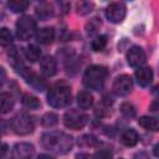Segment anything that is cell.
<instances>
[{
	"label": "cell",
	"mask_w": 159,
	"mask_h": 159,
	"mask_svg": "<svg viewBox=\"0 0 159 159\" xmlns=\"http://www.w3.org/2000/svg\"><path fill=\"white\" fill-rule=\"evenodd\" d=\"M41 143L43 148L55 154H66L72 149L73 139L63 132H47L42 134Z\"/></svg>",
	"instance_id": "cell-1"
},
{
	"label": "cell",
	"mask_w": 159,
	"mask_h": 159,
	"mask_svg": "<svg viewBox=\"0 0 159 159\" xmlns=\"http://www.w3.org/2000/svg\"><path fill=\"white\" fill-rule=\"evenodd\" d=\"M47 102L53 108H63L71 103V88L66 83L53 84L47 93Z\"/></svg>",
	"instance_id": "cell-2"
},
{
	"label": "cell",
	"mask_w": 159,
	"mask_h": 159,
	"mask_svg": "<svg viewBox=\"0 0 159 159\" xmlns=\"http://www.w3.org/2000/svg\"><path fill=\"white\" fill-rule=\"evenodd\" d=\"M108 72L104 66H99V65L89 66L83 73V84L88 89L99 91L104 84Z\"/></svg>",
	"instance_id": "cell-3"
},
{
	"label": "cell",
	"mask_w": 159,
	"mask_h": 159,
	"mask_svg": "<svg viewBox=\"0 0 159 159\" xmlns=\"http://www.w3.org/2000/svg\"><path fill=\"white\" fill-rule=\"evenodd\" d=\"M36 31H37L36 21L31 16L24 15L17 20V22H16V35L20 40H22V41L30 40L36 34Z\"/></svg>",
	"instance_id": "cell-4"
},
{
	"label": "cell",
	"mask_w": 159,
	"mask_h": 159,
	"mask_svg": "<svg viewBox=\"0 0 159 159\" xmlns=\"http://www.w3.org/2000/svg\"><path fill=\"white\" fill-rule=\"evenodd\" d=\"M10 125H11V129L19 135L30 134L34 132V128H35V124H34V120L31 119V117L27 114H24V113L15 116L11 119Z\"/></svg>",
	"instance_id": "cell-5"
},
{
	"label": "cell",
	"mask_w": 159,
	"mask_h": 159,
	"mask_svg": "<svg viewBox=\"0 0 159 159\" xmlns=\"http://www.w3.org/2000/svg\"><path fill=\"white\" fill-rule=\"evenodd\" d=\"M88 122V116L78 109H71L67 111L63 116V123L67 128L78 130L83 128Z\"/></svg>",
	"instance_id": "cell-6"
},
{
	"label": "cell",
	"mask_w": 159,
	"mask_h": 159,
	"mask_svg": "<svg viewBox=\"0 0 159 159\" xmlns=\"http://www.w3.org/2000/svg\"><path fill=\"white\" fill-rule=\"evenodd\" d=\"M125 12H127V7L124 2H120V1L112 2L106 7V16L113 24L122 22L125 17Z\"/></svg>",
	"instance_id": "cell-7"
},
{
	"label": "cell",
	"mask_w": 159,
	"mask_h": 159,
	"mask_svg": "<svg viewBox=\"0 0 159 159\" xmlns=\"http://www.w3.org/2000/svg\"><path fill=\"white\" fill-rule=\"evenodd\" d=\"M17 71L20 72V75L24 77V80H25L34 89L41 92V91H43V89L46 88V82H45L37 73H35L31 68H27V67L22 66V67L19 68Z\"/></svg>",
	"instance_id": "cell-8"
},
{
	"label": "cell",
	"mask_w": 159,
	"mask_h": 159,
	"mask_svg": "<svg viewBox=\"0 0 159 159\" xmlns=\"http://www.w3.org/2000/svg\"><path fill=\"white\" fill-rule=\"evenodd\" d=\"M133 89V81L128 75L118 76L113 82V92L117 96H127Z\"/></svg>",
	"instance_id": "cell-9"
},
{
	"label": "cell",
	"mask_w": 159,
	"mask_h": 159,
	"mask_svg": "<svg viewBox=\"0 0 159 159\" xmlns=\"http://www.w3.org/2000/svg\"><path fill=\"white\" fill-rule=\"evenodd\" d=\"M145 53L139 46H133L127 52V62L132 67H142L145 63Z\"/></svg>",
	"instance_id": "cell-10"
},
{
	"label": "cell",
	"mask_w": 159,
	"mask_h": 159,
	"mask_svg": "<svg viewBox=\"0 0 159 159\" xmlns=\"http://www.w3.org/2000/svg\"><path fill=\"white\" fill-rule=\"evenodd\" d=\"M34 145L30 143H17L12 148V159H31Z\"/></svg>",
	"instance_id": "cell-11"
},
{
	"label": "cell",
	"mask_w": 159,
	"mask_h": 159,
	"mask_svg": "<svg viewBox=\"0 0 159 159\" xmlns=\"http://www.w3.org/2000/svg\"><path fill=\"white\" fill-rule=\"evenodd\" d=\"M40 68H41V72L45 76H47V77L53 76L57 71V63H56V60L53 58V56L45 55L40 60Z\"/></svg>",
	"instance_id": "cell-12"
},
{
	"label": "cell",
	"mask_w": 159,
	"mask_h": 159,
	"mask_svg": "<svg viewBox=\"0 0 159 159\" xmlns=\"http://www.w3.org/2000/svg\"><path fill=\"white\" fill-rule=\"evenodd\" d=\"M135 78L139 86L142 87H148L152 81H153V71L150 67H138L135 71Z\"/></svg>",
	"instance_id": "cell-13"
},
{
	"label": "cell",
	"mask_w": 159,
	"mask_h": 159,
	"mask_svg": "<svg viewBox=\"0 0 159 159\" xmlns=\"http://www.w3.org/2000/svg\"><path fill=\"white\" fill-rule=\"evenodd\" d=\"M36 41L42 43V45H47L51 43L55 39V30L52 27H42L40 30L36 31Z\"/></svg>",
	"instance_id": "cell-14"
},
{
	"label": "cell",
	"mask_w": 159,
	"mask_h": 159,
	"mask_svg": "<svg viewBox=\"0 0 159 159\" xmlns=\"http://www.w3.org/2000/svg\"><path fill=\"white\" fill-rule=\"evenodd\" d=\"M138 140H139V135H138V133H137L134 129H132V128L125 129V130L122 133V135H120V142H122V144L125 145V147H134V145L138 143Z\"/></svg>",
	"instance_id": "cell-15"
},
{
	"label": "cell",
	"mask_w": 159,
	"mask_h": 159,
	"mask_svg": "<svg viewBox=\"0 0 159 159\" xmlns=\"http://www.w3.org/2000/svg\"><path fill=\"white\" fill-rule=\"evenodd\" d=\"M14 108V97L7 93H0V113H7Z\"/></svg>",
	"instance_id": "cell-16"
},
{
	"label": "cell",
	"mask_w": 159,
	"mask_h": 159,
	"mask_svg": "<svg viewBox=\"0 0 159 159\" xmlns=\"http://www.w3.org/2000/svg\"><path fill=\"white\" fill-rule=\"evenodd\" d=\"M77 103L80 108L87 109L93 104V96L89 91H81L77 94Z\"/></svg>",
	"instance_id": "cell-17"
},
{
	"label": "cell",
	"mask_w": 159,
	"mask_h": 159,
	"mask_svg": "<svg viewBox=\"0 0 159 159\" xmlns=\"http://www.w3.org/2000/svg\"><path fill=\"white\" fill-rule=\"evenodd\" d=\"M138 124L140 127H143L144 129L148 130H157L159 128V122L157 118L154 117H149V116H143L138 119Z\"/></svg>",
	"instance_id": "cell-18"
},
{
	"label": "cell",
	"mask_w": 159,
	"mask_h": 159,
	"mask_svg": "<svg viewBox=\"0 0 159 159\" xmlns=\"http://www.w3.org/2000/svg\"><path fill=\"white\" fill-rule=\"evenodd\" d=\"M25 57L27 61L30 62H36L40 56H41V50L36 46V45H29L26 48H25V52H24Z\"/></svg>",
	"instance_id": "cell-19"
},
{
	"label": "cell",
	"mask_w": 159,
	"mask_h": 159,
	"mask_svg": "<svg viewBox=\"0 0 159 159\" xmlns=\"http://www.w3.org/2000/svg\"><path fill=\"white\" fill-rule=\"evenodd\" d=\"M36 15L40 17V19H42V20H46V19H48L50 16H52V14H53V9H52V6L50 5V4H47V2H42V4H40L37 7H36Z\"/></svg>",
	"instance_id": "cell-20"
},
{
	"label": "cell",
	"mask_w": 159,
	"mask_h": 159,
	"mask_svg": "<svg viewBox=\"0 0 159 159\" xmlns=\"http://www.w3.org/2000/svg\"><path fill=\"white\" fill-rule=\"evenodd\" d=\"M30 2L26 0H10L7 1V6L14 12H22L29 7Z\"/></svg>",
	"instance_id": "cell-21"
},
{
	"label": "cell",
	"mask_w": 159,
	"mask_h": 159,
	"mask_svg": "<svg viewBox=\"0 0 159 159\" xmlns=\"http://www.w3.org/2000/svg\"><path fill=\"white\" fill-rule=\"evenodd\" d=\"M22 103H24L25 107H27L30 109H37L41 106L40 99L37 97L32 96V94H29V93H26V94L22 96Z\"/></svg>",
	"instance_id": "cell-22"
},
{
	"label": "cell",
	"mask_w": 159,
	"mask_h": 159,
	"mask_svg": "<svg viewBox=\"0 0 159 159\" xmlns=\"http://www.w3.org/2000/svg\"><path fill=\"white\" fill-rule=\"evenodd\" d=\"M107 46V36L106 35H98L94 37V40H92L91 47L93 51H102L104 50V47Z\"/></svg>",
	"instance_id": "cell-23"
},
{
	"label": "cell",
	"mask_w": 159,
	"mask_h": 159,
	"mask_svg": "<svg viewBox=\"0 0 159 159\" xmlns=\"http://www.w3.org/2000/svg\"><path fill=\"white\" fill-rule=\"evenodd\" d=\"M12 42V35L7 27L0 29V45L1 46H9Z\"/></svg>",
	"instance_id": "cell-24"
},
{
	"label": "cell",
	"mask_w": 159,
	"mask_h": 159,
	"mask_svg": "<svg viewBox=\"0 0 159 159\" xmlns=\"http://www.w3.org/2000/svg\"><path fill=\"white\" fill-rule=\"evenodd\" d=\"M57 120H58V117L52 112L45 113L42 116V118H41V123H42L43 127H52V125H55L57 123Z\"/></svg>",
	"instance_id": "cell-25"
},
{
	"label": "cell",
	"mask_w": 159,
	"mask_h": 159,
	"mask_svg": "<svg viewBox=\"0 0 159 159\" xmlns=\"http://www.w3.org/2000/svg\"><path fill=\"white\" fill-rule=\"evenodd\" d=\"M99 27H101V19L93 17L92 20H89V22H87L86 31L88 35H93L97 32V30H99Z\"/></svg>",
	"instance_id": "cell-26"
},
{
	"label": "cell",
	"mask_w": 159,
	"mask_h": 159,
	"mask_svg": "<svg viewBox=\"0 0 159 159\" xmlns=\"http://www.w3.org/2000/svg\"><path fill=\"white\" fill-rule=\"evenodd\" d=\"M120 112H122L123 116H125L128 118H132V117L135 116V108L129 102H124V103L120 104Z\"/></svg>",
	"instance_id": "cell-27"
},
{
	"label": "cell",
	"mask_w": 159,
	"mask_h": 159,
	"mask_svg": "<svg viewBox=\"0 0 159 159\" xmlns=\"http://www.w3.org/2000/svg\"><path fill=\"white\" fill-rule=\"evenodd\" d=\"M76 7H77V12L80 15H86V14H88V12L92 11L93 4L92 2H88V1H80V2H77Z\"/></svg>",
	"instance_id": "cell-28"
},
{
	"label": "cell",
	"mask_w": 159,
	"mask_h": 159,
	"mask_svg": "<svg viewBox=\"0 0 159 159\" xmlns=\"http://www.w3.org/2000/svg\"><path fill=\"white\" fill-rule=\"evenodd\" d=\"M78 143L81 144V145H86V147H92V145H96L97 144V139L93 137V135H89V134H86V135H83L80 140H78Z\"/></svg>",
	"instance_id": "cell-29"
},
{
	"label": "cell",
	"mask_w": 159,
	"mask_h": 159,
	"mask_svg": "<svg viewBox=\"0 0 159 159\" xmlns=\"http://www.w3.org/2000/svg\"><path fill=\"white\" fill-rule=\"evenodd\" d=\"M94 159H112V154L108 150H99L94 154Z\"/></svg>",
	"instance_id": "cell-30"
},
{
	"label": "cell",
	"mask_w": 159,
	"mask_h": 159,
	"mask_svg": "<svg viewBox=\"0 0 159 159\" xmlns=\"http://www.w3.org/2000/svg\"><path fill=\"white\" fill-rule=\"evenodd\" d=\"M7 153V145L2 142H0V158H2Z\"/></svg>",
	"instance_id": "cell-31"
},
{
	"label": "cell",
	"mask_w": 159,
	"mask_h": 159,
	"mask_svg": "<svg viewBox=\"0 0 159 159\" xmlns=\"http://www.w3.org/2000/svg\"><path fill=\"white\" fill-rule=\"evenodd\" d=\"M5 80H6V71L2 67H0V86L4 84Z\"/></svg>",
	"instance_id": "cell-32"
},
{
	"label": "cell",
	"mask_w": 159,
	"mask_h": 159,
	"mask_svg": "<svg viewBox=\"0 0 159 159\" xmlns=\"http://www.w3.org/2000/svg\"><path fill=\"white\" fill-rule=\"evenodd\" d=\"M76 159H93L92 155L87 154V153H80L76 155Z\"/></svg>",
	"instance_id": "cell-33"
},
{
	"label": "cell",
	"mask_w": 159,
	"mask_h": 159,
	"mask_svg": "<svg viewBox=\"0 0 159 159\" xmlns=\"http://www.w3.org/2000/svg\"><path fill=\"white\" fill-rule=\"evenodd\" d=\"M133 159H149V157H148L147 153H138V154L134 155Z\"/></svg>",
	"instance_id": "cell-34"
},
{
	"label": "cell",
	"mask_w": 159,
	"mask_h": 159,
	"mask_svg": "<svg viewBox=\"0 0 159 159\" xmlns=\"http://www.w3.org/2000/svg\"><path fill=\"white\" fill-rule=\"evenodd\" d=\"M37 159H53V158L51 155H48V154H40L37 157Z\"/></svg>",
	"instance_id": "cell-35"
},
{
	"label": "cell",
	"mask_w": 159,
	"mask_h": 159,
	"mask_svg": "<svg viewBox=\"0 0 159 159\" xmlns=\"http://www.w3.org/2000/svg\"><path fill=\"white\" fill-rule=\"evenodd\" d=\"M0 142H1V140H0Z\"/></svg>",
	"instance_id": "cell-36"
}]
</instances>
